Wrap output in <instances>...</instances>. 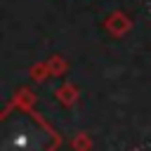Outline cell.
<instances>
[{
	"label": "cell",
	"instance_id": "6da1fadb",
	"mask_svg": "<svg viewBox=\"0 0 151 151\" xmlns=\"http://www.w3.org/2000/svg\"><path fill=\"white\" fill-rule=\"evenodd\" d=\"M59 137L24 106L7 109L2 116V151H52Z\"/></svg>",
	"mask_w": 151,
	"mask_h": 151
},
{
	"label": "cell",
	"instance_id": "7a4b0ae2",
	"mask_svg": "<svg viewBox=\"0 0 151 151\" xmlns=\"http://www.w3.org/2000/svg\"><path fill=\"white\" fill-rule=\"evenodd\" d=\"M104 26H106V31L111 33V35H116V38H120V35H125L130 28H132V19L125 14V12H111L109 17H106V21H104Z\"/></svg>",
	"mask_w": 151,
	"mask_h": 151
}]
</instances>
